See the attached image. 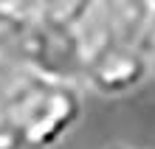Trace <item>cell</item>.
Masks as SVG:
<instances>
[{
	"label": "cell",
	"mask_w": 155,
	"mask_h": 149,
	"mask_svg": "<svg viewBox=\"0 0 155 149\" xmlns=\"http://www.w3.org/2000/svg\"><path fill=\"white\" fill-rule=\"evenodd\" d=\"M85 110L79 82L20 70L0 79V121L17 132L25 149H54L74 132Z\"/></svg>",
	"instance_id": "6da1fadb"
},
{
	"label": "cell",
	"mask_w": 155,
	"mask_h": 149,
	"mask_svg": "<svg viewBox=\"0 0 155 149\" xmlns=\"http://www.w3.org/2000/svg\"><path fill=\"white\" fill-rule=\"evenodd\" d=\"M152 76V57L124 45H107L82 70V87L102 99H121L135 93Z\"/></svg>",
	"instance_id": "7a4b0ae2"
},
{
	"label": "cell",
	"mask_w": 155,
	"mask_h": 149,
	"mask_svg": "<svg viewBox=\"0 0 155 149\" xmlns=\"http://www.w3.org/2000/svg\"><path fill=\"white\" fill-rule=\"evenodd\" d=\"M96 17L107 45L155 57V0H96Z\"/></svg>",
	"instance_id": "3957f363"
},
{
	"label": "cell",
	"mask_w": 155,
	"mask_h": 149,
	"mask_svg": "<svg viewBox=\"0 0 155 149\" xmlns=\"http://www.w3.org/2000/svg\"><path fill=\"white\" fill-rule=\"evenodd\" d=\"M40 20L34 11L0 8V79L20 70H34Z\"/></svg>",
	"instance_id": "277c9868"
},
{
	"label": "cell",
	"mask_w": 155,
	"mask_h": 149,
	"mask_svg": "<svg viewBox=\"0 0 155 149\" xmlns=\"http://www.w3.org/2000/svg\"><path fill=\"white\" fill-rule=\"evenodd\" d=\"M93 6L96 0H34V14L59 28H76Z\"/></svg>",
	"instance_id": "5b68a950"
},
{
	"label": "cell",
	"mask_w": 155,
	"mask_h": 149,
	"mask_svg": "<svg viewBox=\"0 0 155 149\" xmlns=\"http://www.w3.org/2000/svg\"><path fill=\"white\" fill-rule=\"evenodd\" d=\"M0 8H12V11H34V0H0Z\"/></svg>",
	"instance_id": "8992f818"
},
{
	"label": "cell",
	"mask_w": 155,
	"mask_h": 149,
	"mask_svg": "<svg viewBox=\"0 0 155 149\" xmlns=\"http://www.w3.org/2000/svg\"><path fill=\"white\" fill-rule=\"evenodd\" d=\"M110 149H130V146H110Z\"/></svg>",
	"instance_id": "52a82bcc"
},
{
	"label": "cell",
	"mask_w": 155,
	"mask_h": 149,
	"mask_svg": "<svg viewBox=\"0 0 155 149\" xmlns=\"http://www.w3.org/2000/svg\"><path fill=\"white\" fill-rule=\"evenodd\" d=\"M152 73H155V57H152Z\"/></svg>",
	"instance_id": "ba28073f"
}]
</instances>
